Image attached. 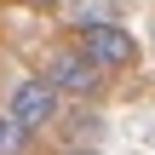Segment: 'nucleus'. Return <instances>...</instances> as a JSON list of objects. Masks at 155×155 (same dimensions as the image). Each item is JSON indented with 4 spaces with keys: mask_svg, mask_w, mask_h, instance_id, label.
I'll list each match as a JSON object with an SVG mask.
<instances>
[{
    "mask_svg": "<svg viewBox=\"0 0 155 155\" xmlns=\"http://www.w3.org/2000/svg\"><path fill=\"white\" fill-rule=\"evenodd\" d=\"M6 115L35 138V132H46V127H58V115H63V98H58V86L46 81V75H23L12 92H6Z\"/></svg>",
    "mask_w": 155,
    "mask_h": 155,
    "instance_id": "obj_1",
    "label": "nucleus"
},
{
    "mask_svg": "<svg viewBox=\"0 0 155 155\" xmlns=\"http://www.w3.org/2000/svg\"><path fill=\"white\" fill-rule=\"evenodd\" d=\"M75 46L104 69V75H121L138 63V35H127V23H98V29H75Z\"/></svg>",
    "mask_w": 155,
    "mask_h": 155,
    "instance_id": "obj_2",
    "label": "nucleus"
},
{
    "mask_svg": "<svg viewBox=\"0 0 155 155\" xmlns=\"http://www.w3.org/2000/svg\"><path fill=\"white\" fill-rule=\"evenodd\" d=\"M46 81L58 86V98H98L109 75H104L81 46H58V52L46 58Z\"/></svg>",
    "mask_w": 155,
    "mask_h": 155,
    "instance_id": "obj_3",
    "label": "nucleus"
},
{
    "mask_svg": "<svg viewBox=\"0 0 155 155\" xmlns=\"http://www.w3.org/2000/svg\"><path fill=\"white\" fill-rule=\"evenodd\" d=\"M69 29H98V23H121V0H63Z\"/></svg>",
    "mask_w": 155,
    "mask_h": 155,
    "instance_id": "obj_4",
    "label": "nucleus"
},
{
    "mask_svg": "<svg viewBox=\"0 0 155 155\" xmlns=\"http://www.w3.org/2000/svg\"><path fill=\"white\" fill-rule=\"evenodd\" d=\"M29 144H35V138H29L12 115H0V155H29Z\"/></svg>",
    "mask_w": 155,
    "mask_h": 155,
    "instance_id": "obj_5",
    "label": "nucleus"
},
{
    "mask_svg": "<svg viewBox=\"0 0 155 155\" xmlns=\"http://www.w3.org/2000/svg\"><path fill=\"white\" fill-rule=\"evenodd\" d=\"M92 127H104V115H75V121H69V132H75V138H86Z\"/></svg>",
    "mask_w": 155,
    "mask_h": 155,
    "instance_id": "obj_6",
    "label": "nucleus"
},
{
    "mask_svg": "<svg viewBox=\"0 0 155 155\" xmlns=\"http://www.w3.org/2000/svg\"><path fill=\"white\" fill-rule=\"evenodd\" d=\"M63 155H98V150H63Z\"/></svg>",
    "mask_w": 155,
    "mask_h": 155,
    "instance_id": "obj_7",
    "label": "nucleus"
},
{
    "mask_svg": "<svg viewBox=\"0 0 155 155\" xmlns=\"http://www.w3.org/2000/svg\"><path fill=\"white\" fill-rule=\"evenodd\" d=\"M35 6H63V0H35Z\"/></svg>",
    "mask_w": 155,
    "mask_h": 155,
    "instance_id": "obj_8",
    "label": "nucleus"
}]
</instances>
